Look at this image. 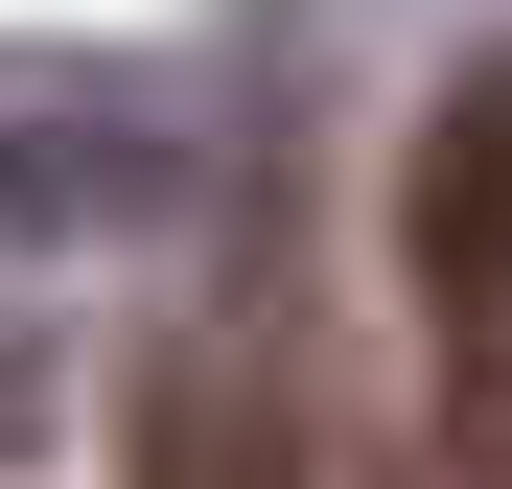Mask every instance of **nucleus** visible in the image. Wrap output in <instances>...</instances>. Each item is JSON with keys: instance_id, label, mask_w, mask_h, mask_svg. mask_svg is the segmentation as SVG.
<instances>
[{"instance_id": "nucleus-1", "label": "nucleus", "mask_w": 512, "mask_h": 489, "mask_svg": "<svg viewBox=\"0 0 512 489\" xmlns=\"http://www.w3.org/2000/svg\"><path fill=\"white\" fill-rule=\"evenodd\" d=\"M396 280H419V396H443V489H512V47L419 94L396 163Z\"/></svg>"}, {"instance_id": "nucleus-3", "label": "nucleus", "mask_w": 512, "mask_h": 489, "mask_svg": "<svg viewBox=\"0 0 512 489\" xmlns=\"http://www.w3.org/2000/svg\"><path fill=\"white\" fill-rule=\"evenodd\" d=\"M117 489H326V466H303V420H280L256 350H163L140 420H117Z\"/></svg>"}, {"instance_id": "nucleus-2", "label": "nucleus", "mask_w": 512, "mask_h": 489, "mask_svg": "<svg viewBox=\"0 0 512 489\" xmlns=\"http://www.w3.org/2000/svg\"><path fill=\"white\" fill-rule=\"evenodd\" d=\"M187 187V117L163 94H94V70H0V257H47V233H117Z\"/></svg>"}]
</instances>
